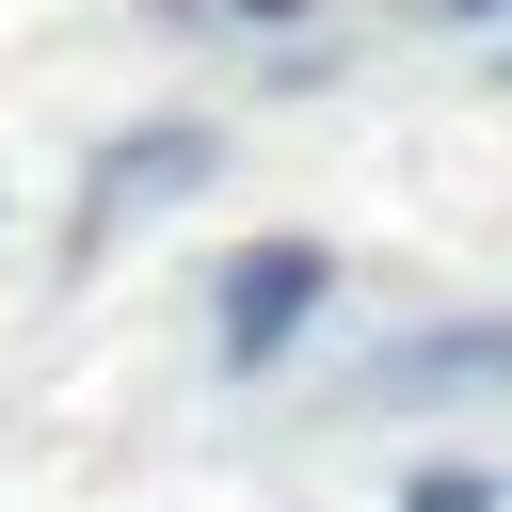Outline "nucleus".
Listing matches in <instances>:
<instances>
[{
	"mask_svg": "<svg viewBox=\"0 0 512 512\" xmlns=\"http://www.w3.org/2000/svg\"><path fill=\"white\" fill-rule=\"evenodd\" d=\"M320 288H336V256H320V240H256V256L224 272V368H272V352L320 320Z\"/></svg>",
	"mask_w": 512,
	"mask_h": 512,
	"instance_id": "obj_1",
	"label": "nucleus"
},
{
	"mask_svg": "<svg viewBox=\"0 0 512 512\" xmlns=\"http://www.w3.org/2000/svg\"><path fill=\"white\" fill-rule=\"evenodd\" d=\"M464 368H512V320H448V336H416L384 384H400V400H432V384H464Z\"/></svg>",
	"mask_w": 512,
	"mask_h": 512,
	"instance_id": "obj_2",
	"label": "nucleus"
},
{
	"mask_svg": "<svg viewBox=\"0 0 512 512\" xmlns=\"http://www.w3.org/2000/svg\"><path fill=\"white\" fill-rule=\"evenodd\" d=\"M176 176H208V144H192V128H160V144L96 160V208H128V192H176Z\"/></svg>",
	"mask_w": 512,
	"mask_h": 512,
	"instance_id": "obj_3",
	"label": "nucleus"
},
{
	"mask_svg": "<svg viewBox=\"0 0 512 512\" xmlns=\"http://www.w3.org/2000/svg\"><path fill=\"white\" fill-rule=\"evenodd\" d=\"M400 512H496V480H464V464H448V480H416Z\"/></svg>",
	"mask_w": 512,
	"mask_h": 512,
	"instance_id": "obj_4",
	"label": "nucleus"
},
{
	"mask_svg": "<svg viewBox=\"0 0 512 512\" xmlns=\"http://www.w3.org/2000/svg\"><path fill=\"white\" fill-rule=\"evenodd\" d=\"M416 16H512V0H416Z\"/></svg>",
	"mask_w": 512,
	"mask_h": 512,
	"instance_id": "obj_5",
	"label": "nucleus"
},
{
	"mask_svg": "<svg viewBox=\"0 0 512 512\" xmlns=\"http://www.w3.org/2000/svg\"><path fill=\"white\" fill-rule=\"evenodd\" d=\"M240 16H304V0H240Z\"/></svg>",
	"mask_w": 512,
	"mask_h": 512,
	"instance_id": "obj_6",
	"label": "nucleus"
}]
</instances>
